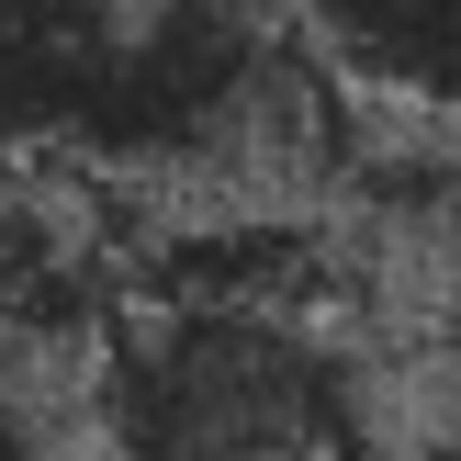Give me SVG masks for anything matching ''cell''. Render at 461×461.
Listing matches in <instances>:
<instances>
[{"mask_svg":"<svg viewBox=\"0 0 461 461\" xmlns=\"http://www.w3.org/2000/svg\"><path fill=\"white\" fill-rule=\"evenodd\" d=\"M0 461H57V450H45V428H34V405H23L12 383H0Z\"/></svg>","mask_w":461,"mask_h":461,"instance_id":"277c9868","label":"cell"},{"mask_svg":"<svg viewBox=\"0 0 461 461\" xmlns=\"http://www.w3.org/2000/svg\"><path fill=\"white\" fill-rule=\"evenodd\" d=\"M349 90L259 0H0V169L102 192H315Z\"/></svg>","mask_w":461,"mask_h":461,"instance_id":"6da1fadb","label":"cell"},{"mask_svg":"<svg viewBox=\"0 0 461 461\" xmlns=\"http://www.w3.org/2000/svg\"><path fill=\"white\" fill-rule=\"evenodd\" d=\"M439 383H450V417H461V304H450V327H439Z\"/></svg>","mask_w":461,"mask_h":461,"instance_id":"5b68a950","label":"cell"},{"mask_svg":"<svg viewBox=\"0 0 461 461\" xmlns=\"http://www.w3.org/2000/svg\"><path fill=\"white\" fill-rule=\"evenodd\" d=\"M293 34L360 113L461 147V0H304Z\"/></svg>","mask_w":461,"mask_h":461,"instance_id":"3957f363","label":"cell"},{"mask_svg":"<svg viewBox=\"0 0 461 461\" xmlns=\"http://www.w3.org/2000/svg\"><path fill=\"white\" fill-rule=\"evenodd\" d=\"M90 461H360V360L304 304L135 293L79 372Z\"/></svg>","mask_w":461,"mask_h":461,"instance_id":"7a4b0ae2","label":"cell"}]
</instances>
